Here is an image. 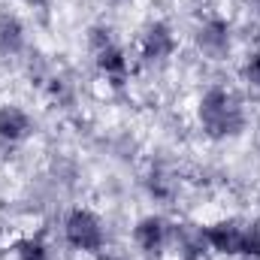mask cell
<instances>
[{"label":"cell","instance_id":"6da1fadb","mask_svg":"<svg viewBox=\"0 0 260 260\" xmlns=\"http://www.w3.org/2000/svg\"><path fill=\"white\" fill-rule=\"evenodd\" d=\"M200 121H203L206 133H212V136L236 133L242 127V106L233 94H227L221 88H212L200 103Z\"/></svg>","mask_w":260,"mask_h":260},{"label":"cell","instance_id":"7a4b0ae2","mask_svg":"<svg viewBox=\"0 0 260 260\" xmlns=\"http://www.w3.org/2000/svg\"><path fill=\"white\" fill-rule=\"evenodd\" d=\"M206 233V245L221 251V254H248L260 257V230L257 227H245V224H233V221H221L203 230Z\"/></svg>","mask_w":260,"mask_h":260},{"label":"cell","instance_id":"3957f363","mask_svg":"<svg viewBox=\"0 0 260 260\" xmlns=\"http://www.w3.org/2000/svg\"><path fill=\"white\" fill-rule=\"evenodd\" d=\"M67 242L79 251H100L103 245V227L100 221L85 212V209H76L70 218H67Z\"/></svg>","mask_w":260,"mask_h":260},{"label":"cell","instance_id":"277c9868","mask_svg":"<svg viewBox=\"0 0 260 260\" xmlns=\"http://www.w3.org/2000/svg\"><path fill=\"white\" fill-rule=\"evenodd\" d=\"M176 49V37L167 24H151L148 34L142 37V55L148 61H164L167 55H173Z\"/></svg>","mask_w":260,"mask_h":260},{"label":"cell","instance_id":"5b68a950","mask_svg":"<svg viewBox=\"0 0 260 260\" xmlns=\"http://www.w3.org/2000/svg\"><path fill=\"white\" fill-rule=\"evenodd\" d=\"M133 239H136V245H139L142 251L154 254V251H160V248L167 245V224H164L160 218H145V221L136 224Z\"/></svg>","mask_w":260,"mask_h":260},{"label":"cell","instance_id":"8992f818","mask_svg":"<svg viewBox=\"0 0 260 260\" xmlns=\"http://www.w3.org/2000/svg\"><path fill=\"white\" fill-rule=\"evenodd\" d=\"M27 130H30V121H27V115H24L18 106H0V136H3V139L15 142V139H21Z\"/></svg>","mask_w":260,"mask_h":260},{"label":"cell","instance_id":"52a82bcc","mask_svg":"<svg viewBox=\"0 0 260 260\" xmlns=\"http://www.w3.org/2000/svg\"><path fill=\"white\" fill-rule=\"evenodd\" d=\"M200 49L206 55H212V58L224 55L227 52V27L221 21H206L200 27Z\"/></svg>","mask_w":260,"mask_h":260},{"label":"cell","instance_id":"ba28073f","mask_svg":"<svg viewBox=\"0 0 260 260\" xmlns=\"http://www.w3.org/2000/svg\"><path fill=\"white\" fill-rule=\"evenodd\" d=\"M97 64H100V70H103L109 79H115V82H121L124 73H127V58H124V52H121L118 46H112V43H106L103 49H97Z\"/></svg>","mask_w":260,"mask_h":260},{"label":"cell","instance_id":"9c48e42d","mask_svg":"<svg viewBox=\"0 0 260 260\" xmlns=\"http://www.w3.org/2000/svg\"><path fill=\"white\" fill-rule=\"evenodd\" d=\"M21 49V24L12 15H0V55H15Z\"/></svg>","mask_w":260,"mask_h":260},{"label":"cell","instance_id":"30bf717a","mask_svg":"<svg viewBox=\"0 0 260 260\" xmlns=\"http://www.w3.org/2000/svg\"><path fill=\"white\" fill-rule=\"evenodd\" d=\"M18 257H21V260H49V254H46V248H43L40 242L27 239V242H21V245H18Z\"/></svg>","mask_w":260,"mask_h":260},{"label":"cell","instance_id":"8fae6325","mask_svg":"<svg viewBox=\"0 0 260 260\" xmlns=\"http://www.w3.org/2000/svg\"><path fill=\"white\" fill-rule=\"evenodd\" d=\"M245 76H248V82H251V85H260V52H257V55H251V58H248V67H245Z\"/></svg>","mask_w":260,"mask_h":260},{"label":"cell","instance_id":"7c38bea8","mask_svg":"<svg viewBox=\"0 0 260 260\" xmlns=\"http://www.w3.org/2000/svg\"><path fill=\"white\" fill-rule=\"evenodd\" d=\"M257 3H260V0H257Z\"/></svg>","mask_w":260,"mask_h":260}]
</instances>
